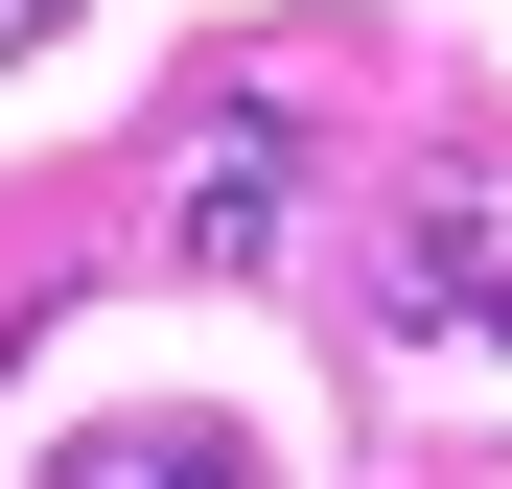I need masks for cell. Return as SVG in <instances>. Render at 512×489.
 I'll use <instances>...</instances> for the list:
<instances>
[{"instance_id":"1","label":"cell","mask_w":512,"mask_h":489,"mask_svg":"<svg viewBox=\"0 0 512 489\" xmlns=\"http://www.w3.org/2000/svg\"><path fill=\"white\" fill-rule=\"evenodd\" d=\"M163 233H187L210 280H233V257H280V94H233V117H210V163H187V210H163Z\"/></svg>"},{"instance_id":"2","label":"cell","mask_w":512,"mask_h":489,"mask_svg":"<svg viewBox=\"0 0 512 489\" xmlns=\"http://www.w3.org/2000/svg\"><path fill=\"white\" fill-rule=\"evenodd\" d=\"M47 489H256V443H210V420H94Z\"/></svg>"},{"instance_id":"3","label":"cell","mask_w":512,"mask_h":489,"mask_svg":"<svg viewBox=\"0 0 512 489\" xmlns=\"http://www.w3.org/2000/svg\"><path fill=\"white\" fill-rule=\"evenodd\" d=\"M396 303H443V326L512 350V257H489V233H396Z\"/></svg>"},{"instance_id":"4","label":"cell","mask_w":512,"mask_h":489,"mask_svg":"<svg viewBox=\"0 0 512 489\" xmlns=\"http://www.w3.org/2000/svg\"><path fill=\"white\" fill-rule=\"evenodd\" d=\"M24 24H47V0H0V47H24Z\"/></svg>"}]
</instances>
